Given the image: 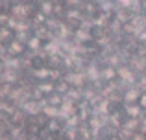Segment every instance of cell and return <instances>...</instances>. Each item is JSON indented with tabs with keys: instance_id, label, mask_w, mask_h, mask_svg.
Here are the masks:
<instances>
[{
	"instance_id": "cell-3",
	"label": "cell",
	"mask_w": 146,
	"mask_h": 140,
	"mask_svg": "<svg viewBox=\"0 0 146 140\" xmlns=\"http://www.w3.org/2000/svg\"><path fill=\"white\" fill-rule=\"evenodd\" d=\"M46 105H50V107H54V109H57V107H61L63 105V96H59V94H50V96H46Z\"/></svg>"
},
{
	"instance_id": "cell-1",
	"label": "cell",
	"mask_w": 146,
	"mask_h": 140,
	"mask_svg": "<svg viewBox=\"0 0 146 140\" xmlns=\"http://www.w3.org/2000/svg\"><path fill=\"white\" fill-rule=\"evenodd\" d=\"M28 50H30L28 44H26L24 41H21V39H15L9 46H6V52L11 55V57H22L24 54H28Z\"/></svg>"
},
{
	"instance_id": "cell-2",
	"label": "cell",
	"mask_w": 146,
	"mask_h": 140,
	"mask_svg": "<svg viewBox=\"0 0 146 140\" xmlns=\"http://www.w3.org/2000/svg\"><path fill=\"white\" fill-rule=\"evenodd\" d=\"M54 87H56V94H59V96H65V94L70 92L72 83H68L67 79H59V81L54 83Z\"/></svg>"
},
{
	"instance_id": "cell-4",
	"label": "cell",
	"mask_w": 146,
	"mask_h": 140,
	"mask_svg": "<svg viewBox=\"0 0 146 140\" xmlns=\"http://www.w3.org/2000/svg\"><path fill=\"white\" fill-rule=\"evenodd\" d=\"M137 109L139 111H146V90L139 94V100H137Z\"/></svg>"
}]
</instances>
